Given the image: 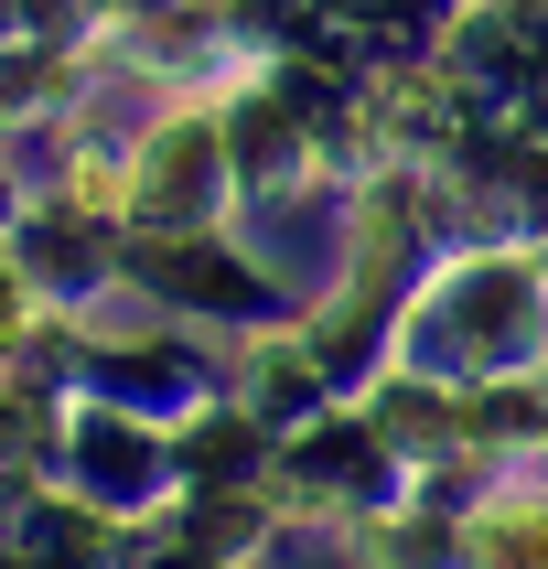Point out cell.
<instances>
[{"label":"cell","instance_id":"cell-1","mask_svg":"<svg viewBox=\"0 0 548 569\" xmlns=\"http://www.w3.org/2000/svg\"><path fill=\"white\" fill-rule=\"evenodd\" d=\"M474 559L484 569H548V516L538 506H484L474 516Z\"/></svg>","mask_w":548,"mask_h":569},{"label":"cell","instance_id":"cell-2","mask_svg":"<svg viewBox=\"0 0 548 569\" xmlns=\"http://www.w3.org/2000/svg\"><path fill=\"white\" fill-rule=\"evenodd\" d=\"M151 204H205V129H172V140H161Z\"/></svg>","mask_w":548,"mask_h":569}]
</instances>
